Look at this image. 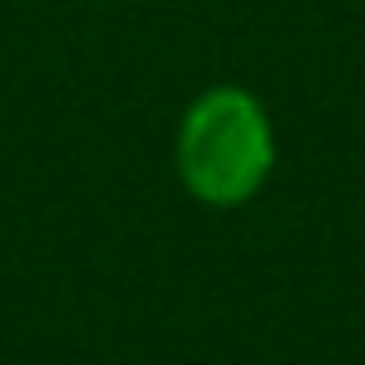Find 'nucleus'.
<instances>
[{
	"label": "nucleus",
	"mask_w": 365,
	"mask_h": 365,
	"mask_svg": "<svg viewBox=\"0 0 365 365\" xmlns=\"http://www.w3.org/2000/svg\"><path fill=\"white\" fill-rule=\"evenodd\" d=\"M180 180L204 204H245L273 171V125L245 88H213L185 111L176 143Z\"/></svg>",
	"instance_id": "1"
}]
</instances>
